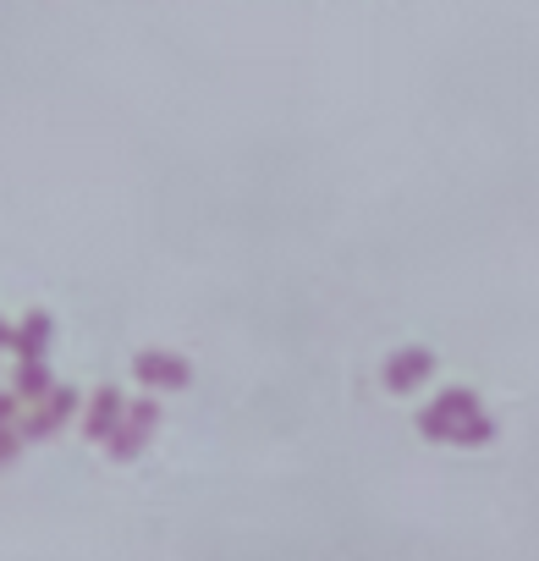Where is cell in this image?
<instances>
[{"label":"cell","instance_id":"1","mask_svg":"<svg viewBox=\"0 0 539 561\" xmlns=\"http://www.w3.org/2000/svg\"><path fill=\"white\" fill-rule=\"evenodd\" d=\"M468 413H479V397H473V391H446L435 408H424L418 430H424L429 440H451V435H457V424H462Z\"/></svg>","mask_w":539,"mask_h":561},{"label":"cell","instance_id":"2","mask_svg":"<svg viewBox=\"0 0 539 561\" xmlns=\"http://www.w3.org/2000/svg\"><path fill=\"white\" fill-rule=\"evenodd\" d=\"M429 375H435V353H424V347H408V353H397L386 364V386L391 391H418Z\"/></svg>","mask_w":539,"mask_h":561},{"label":"cell","instance_id":"3","mask_svg":"<svg viewBox=\"0 0 539 561\" xmlns=\"http://www.w3.org/2000/svg\"><path fill=\"white\" fill-rule=\"evenodd\" d=\"M154 419H160V408H154V402H138V408L122 419V435H111V457H122V462H127V457L149 440V424H154Z\"/></svg>","mask_w":539,"mask_h":561},{"label":"cell","instance_id":"4","mask_svg":"<svg viewBox=\"0 0 539 561\" xmlns=\"http://www.w3.org/2000/svg\"><path fill=\"white\" fill-rule=\"evenodd\" d=\"M138 380L144 386H160V391H182L187 386V364L171 358V353H144L138 358Z\"/></svg>","mask_w":539,"mask_h":561},{"label":"cell","instance_id":"5","mask_svg":"<svg viewBox=\"0 0 539 561\" xmlns=\"http://www.w3.org/2000/svg\"><path fill=\"white\" fill-rule=\"evenodd\" d=\"M122 391H100L94 397V408H89V419H83V435H94V440H111L116 430H122Z\"/></svg>","mask_w":539,"mask_h":561},{"label":"cell","instance_id":"6","mask_svg":"<svg viewBox=\"0 0 539 561\" xmlns=\"http://www.w3.org/2000/svg\"><path fill=\"white\" fill-rule=\"evenodd\" d=\"M18 391H23L28 402H39V397L56 391V380H50V369H45L39 358H23V369H18Z\"/></svg>","mask_w":539,"mask_h":561},{"label":"cell","instance_id":"7","mask_svg":"<svg viewBox=\"0 0 539 561\" xmlns=\"http://www.w3.org/2000/svg\"><path fill=\"white\" fill-rule=\"evenodd\" d=\"M45 347H50V320H45V314H28L23 331H18V353H23V358H39Z\"/></svg>","mask_w":539,"mask_h":561},{"label":"cell","instance_id":"8","mask_svg":"<svg viewBox=\"0 0 539 561\" xmlns=\"http://www.w3.org/2000/svg\"><path fill=\"white\" fill-rule=\"evenodd\" d=\"M72 408H78V397H72V391H56V402H50V413H39V419L28 424V435H50V430H56V424H61V419H67Z\"/></svg>","mask_w":539,"mask_h":561},{"label":"cell","instance_id":"9","mask_svg":"<svg viewBox=\"0 0 539 561\" xmlns=\"http://www.w3.org/2000/svg\"><path fill=\"white\" fill-rule=\"evenodd\" d=\"M490 435H495V424H490L484 413H468V419L457 424V435H451V440H457V446H484Z\"/></svg>","mask_w":539,"mask_h":561},{"label":"cell","instance_id":"10","mask_svg":"<svg viewBox=\"0 0 539 561\" xmlns=\"http://www.w3.org/2000/svg\"><path fill=\"white\" fill-rule=\"evenodd\" d=\"M12 451H18V435H0V462H7Z\"/></svg>","mask_w":539,"mask_h":561},{"label":"cell","instance_id":"11","mask_svg":"<svg viewBox=\"0 0 539 561\" xmlns=\"http://www.w3.org/2000/svg\"><path fill=\"white\" fill-rule=\"evenodd\" d=\"M7 413H12V402H7V397H0V424H7Z\"/></svg>","mask_w":539,"mask_h":561}]
</instances>
